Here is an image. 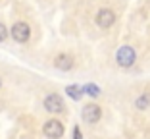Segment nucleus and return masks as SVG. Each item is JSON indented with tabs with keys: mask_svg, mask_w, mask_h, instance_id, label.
<instances>
[{
	"mask_svg": "<svg viewBox=\"0 0 150 139\" xmlns=\"http://www.w3.org/2000/svg\"><path fill=\"white\" fill-rule=\"evenodd\" d=\"M135 58H137V54H135V48H133V46H121V48L117 50V54H115L117 64H119V66H123V68L133 66Z\"/></svg>",
	"mask_w": 150,
	"mask_h": 139,
	"instance_id": "obj_1",
	"label": "nucleus"
},
{
	"mask_svg": "<svg viewBox=\"0 0 150 139\" xmlns=\"http://www.w3.org/2000/svg\"><path fill=\"white\" fill-rule=\"evenodd\" d=\"M42 131H44V135L50 137V139H60L64 135V124L58 122V120H48L44 124Z\"/></svg>",
	"mask_w": 150,
	"mask_h": 139,
	"instance_id": "obj_2",
	"label": "nucleus"
},
{
	"mask_svg": "<svg viewBox=\"0 0 150 139\" xmlns=\"http://www.w3.org/2000/svg\"><path fill=\"white\" fill-rule=\"evenodd\" d=\"M12 37H13V41H18V43H25V41H29V37H31V27L27 25V23H23V21L13 23Z\"/></svg>",
	"mask_w": 150,
	"mask_h": 139,
	"instance_id": "obj_3",
	"label": "nucleus"
},
{
	"mask_svg": "<svg viewBox=\"0 0 150 139\" xmlns=\"http://www.w3.org/2000/svg\"><path fill=\"white\" fill-rule=\"evenodd\" d=\"M102 112H100V106H96V104H87V106L83 108V120L87 122V124H96L98 120H100Z\"/></svg>",
	"mask_w": 150,
	"mask_h": 139,
	"instance_id": "obj_4",
	"label": "nucleus"
},
{
	"mask_svg": "<svg viewBox=\"0 0 150 139\" xmlns=\"http://www.w3.org/2000/svg\"><path fill=\"white\" fill-rule=\"evenodd\" d=\"M44 108L48 112H62L64 110V101L60 99V95H48L44 99Z\"/></svg>",
	"mask_w": 150,
	"mask_h": 139,
	"instance_id": "obj_5",
	"label": "nucleus"
},
{
	"mask_svg": "<svg viewBox=\"0 0 150 139\" xmlns=\"http://www.w3.org/2000/svg\"><path fill=\"white\" fill-rule=\"evenodd\" d=\"M114 21H115V14L112 12V10H100V12L96 14V23L100 27H104V29H106V27H110V25H114Z\"/></svg>",
	"mask_w": 150,
	"mask_h": 139,
	"instance_id": "obj_6",
	"label": "nucleus"
},
{
	"mask_svg": "<svg viewBox=\"0 0 150 139\" xmlns=\"http://www.w3.org/2000/svg\"><path fill=\"white\" fill-rule=\"evenodd\" d=\"M54 66L58 70H71L73 68V58H71L69 54H58L56 60H54Z\"/></svg>",
	"mask_w": 150,
	"mask_h": 139,
	"instance_id": "obj_7",
	"label": "nucleus"
},
{
	"mask_svg": "<svg viewBox=\"0 0 150 139\" xmlns=\"http://www.w3.org/2000/svg\"><path fill=\"white\" fill-rule=\"evenodd\" d=\"M66 93H67V97H71V99H75V101H79L81 97H83V89L77 87V85H67Z\"/></svg>",
	"mask_w": 150,
	"mask_h": 139,
	"instance_id": "obj_8",
	"label": "nucleus"
},
{
	"mask_svg": "<svg viewBox=\"0 0 150 139\" xmlns=\"http://www.w3.org/2000/svg\"><path fill=\"white\" fill-rule=\"evenodd\" d=\"M83 93H87L88 97H98V95H100V89H98L94 83H87V85L83 87Z\"/></svg>",
	"mask_w": 150,
	"mask_h": 139,
	"instance_id": "obj_9",
	"label": "nucleus"
},
{
	"mask_svg": "<svg viewBox=\"0 0 150 139\" xmlns=\"http://www.w3.org/2000/svg\"><path fill=\"white\" fill-rule=\"evenodd\" d=\"M148 104H150V95H148V93L141 95V97L137 99V108H141V110H144Z\"/></svg>",
	"mask_w": 150,
	"mask_h": 139,
	"instance_id": "obj_10",
	"label": "nucleus"
},
{
	"mask_svg": "<svg viewBox=\"0 0 150 139\" xmlns=\"http://www.w3.org/2000/svg\"><path fill=\"white\" fill-rule=\"evenodd\" d=\"M6 37H8V31H6V27L2 25V23H0V43H2V41H4Z\"/></svg>",
	"mask_w": 150,
	"mask_h": 139,
	"instance_id": "obj_11",
	"label": "nucleus"
},
{
	"mask_svg": "<svg viewBox=\"0 0 150 139\" xmlns=\"http://www.w3.org/2000/svg\"><path fill=\"white\" fill-rule=\"evenodd\" d=\"M73 139H81V130L79 128H73Z\"/></svg>",
	"mask_w": 150,
	"mask_h": 139,
	"instance_id": "obj_12",
	"label": "nucleus"
},
{
	"mask_svg": "<svg viewBox=\"0 0 150 139\" xmlns=\"http://www.w3.org/2000/svg\"><path fill=\"white\" fill-rule=\"evenodd\" d=\"M0 83H2V81H0Z\"/></svg>",
	"mask_w": 150,
	"mask_h": 139,
	"instance_id": "obj_13",
	"label": "nucleus"
}]
</instances>
